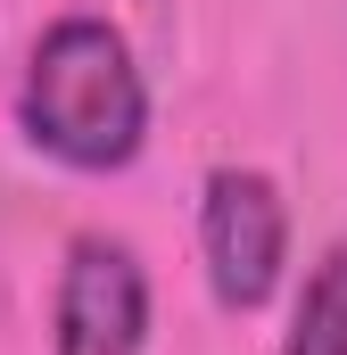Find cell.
<instances>
[{
    "label": "cell",
    "instance_id": "cell-4",
    "mask_svg": "<svg viewBox=\"0 0 347 355\" xmlns=\"http://www.w3.org/2000/svg\"><path fill=\"white\" fill-rule=\"evenodd\" d=\"M281 355H347V248H331L314 265L298 314H289V347Z\"/></svg>",
    "mask_w": 347,
    "mask_h": 355
},
{
    "label": "cell",
    "instance_id": "cell-1",
    "mask_svg": "<svg viewBox=\"0 0 347 355\" xmlns=\"http://www.w3.org/2000/svg\"><path fill=\"white\" fill-rule=\"evenodd\" d=\"M141 124H149V99H141L124 33L99 17H58L25 67V132L50 157L108 174L141 149Z\"/></svg>",
    "mask_w": 347,
    "mask_h": 355
},
{
    "label": "cell",
    "instance_id": "cell-2",
    "mask_svg": "<svg viewBox=\"0 0 347 355\" xmlns=\"http://www.w3.org/2000/svg\"><path fill=\"white\" fill-rule=\"evenodd\" d=\"M281 240H289V215H281V190L248 166H223L207 182V207H198V248H207V281L223 306H264L273 281H281Z\"/></svg>",
    "mask_w": 347,
    "mask_h": 355
},
{
    "label": "cell",
    "instance_id": "cell-3",
    "mask_svg": "<svg viewBox=\"0 0 347 355\" xmlns=\"http://www.w3.org/2000/svg\"><path fill=\"white\" fill-rule=\"evenodd\" d=\"M149 281L124 240H75L58 281V355H141Z\"/></svg>",
    "mask_w": 347,
    "mask_h": 355
}]
</instances>
